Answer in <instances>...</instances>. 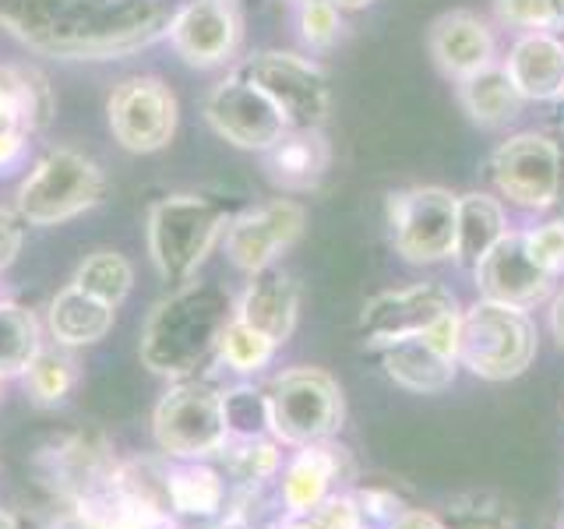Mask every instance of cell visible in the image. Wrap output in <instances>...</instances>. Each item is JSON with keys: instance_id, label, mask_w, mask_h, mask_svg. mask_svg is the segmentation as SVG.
<instances>
[{"instance_id": "38", "label": "cell", "mask_w": 564, "mask_h": 529, "mask_svg": "<svg viewBox=\"0 0 564 529\" xmlns=\"http://www.w3.org/2000/svg\"><path fill=\"white\" fill-rule=\"evenodd\" d=\"M311 519L322 529H360V505L352 498V490H335Z\"/></svg>"}, {"instance_id": "8", "label": "cell", "mask_w": 564, "mask_h": 529, "mask_svg": "<svg viewBox=\"0 0 564 529\" xmlns=\"http://www.w3.org/2000/svg\"><path fill=\"white\" fill-rule=\"evenodd\" d=\"M152 431L159 449L176 458H208L219 455L229 441L223 417V392L202 381H181L159 399Z\"/></svg>"}, {"instance_id": "12", "label": "cell", "mask_w": 564, "mask_h": 529, "mask_svg": "<svg viewBox=\"0 0 564 529\" xmlns=\"http://www.w3.org/2000/svg\"><path fill=\"white\" fill-rule=\"evenodd\" d=\"M205 120L212 131L226 138L229 145L247 149V152H269L275 141L286 134V120L275 110V102L261 93V88L234 71L223 78L205 99Z\"/></svg>"}, {"instance_id": "43", "label": "cell", "mask_w": 564, "mask_h": 529, "mask_svg": "<svg viewBox=\"0 0 564 529\" xmlns=\"http://www.w3.org/2000/svg\"><path fill=\"white\" fill-rule=\"evenodd\" d=\"M332 4L339 8V11H357V8H367L370 0H332Z\"/></svg>"}, {"instance_id": "27", "label": "cell", "mask_w": 564, "mask_h": 529, "mask_svg": "<svg viewBox=\"0 0 564 529\" xmlns=\"http://www.w3.org/2000/svg\"><path fill=\"white\" fill-rule=\"evenodd\" d=\"M223 501H226V484L219 469L194 463L170 473V508L181 511V516L208 519L223 508Z\"/></svg>"}, {"instance_id": "41", "label": "cell", "mask_w": 564, "mask_h": 529, "mask_svg": "<svg viewBox=\"0 0 564 529\" xmlns=\"http://www.w3.org/2000/svg\"><path fill=\"white\" fill-rule=\"evenodd\" d=\"M392 529H448L441 522L434 511H423V508H405L402 516L392 522Z\"/></svg>"}, {"instance_id": "35", "label": "cell", "mask_w": 564, "mask_h": 529, "mask_svg": "<svg viewBox=\"0 0 564 529\" xmlns=\"http://www.w3.org/2000/svg\"><path fill=\"white\" fill-rule=\"evenodd\" d=\"M522 244L529 258H533L546 276L551 279L564 276V219H551L543 226L522 229Z\"/></svg>"}, {"instance_id": "14", "label": "cell", "mask_w": 564, "mask_h": 529, "mask_svg": "<svg viewBox=\"0 0 564 529\" xmlns=\"http://www.w3.org/2000/svg\"><path fill=\"white\" fill-rule=\"evenodd\" d=\"M304 234V208L290 198H275L269 205L247 208L240 216L229 219L223 247L226 258L237 264L240 272H261L275 264V258Z\"/></svg>"}, {"instance_id": "2", "label": "cell", "mask_w": 564, "mask_h": 529, "mask_svg": "<svg viewBox=\"0 0 564 529\" xmlns=\"http://www.w3.org/2000/svg\"><path fill=\"white\" fill-rule=\"evenodd\" d=\"M234 314L237 307L229 293L212 287V282L191 279L149 314L145 332H141V360L155 375L184 378L208 360Z\"/></svg>"}, {"instance_id": "9", "label": "cell", "mask_w": 564, "mask_h": 529, "mask_svg": "<svg viewBox=\"0 0 564 529\" xmlns=\"http://www.w3.org/2000/svg\"><path fill=\"white\" fill-rule=\"evenodd\" d=\"M395 251L413 264L455 258L458 198L445 187H410L388 198Z\"/></svg>"}, {"instance_id": "10", "label": "cell", "mask_w": 564, "mask_h": 529, "mask_svg": "<svg viewBox=\"0 0 564 529\" xmlns=\"http://www.w3.org/2000/svg\"><path fill=\"white\" fill-rule=\"evenodd\" d=\"M490 176L516 208L543 212V208H551L561 194V181H564L561 149L546 134H536V131L516 134L494 152Z\"/></svg>"}, {"instance_id": "17", "label": "cell", "mask_w": 564, "mask_h": 529, "mask_svg": "<svg viewBox=\"0 0 564 529\" xmlns=\"http://www.w3.org/2000/svg\"><path fill=\"white\" fill-rule=\"evenodd\" d=\"M343 476H352V466L346 449L332 445V438L296 449V455L282 469V487H279L286 516H314L339 490Z\"/></svg>"}, {"instance_id": "6", "label": "cell", "mask_w": 564, "mask_h": 529, "mask_svg": "<svg viewBox=\"0 0 564 529\" xmlns=\"http://www.w3.org/2000/svg\"><path fill=\"white\" fill-rule=\"evenodd\" d=\"M269 406L272 438L293 449L335 438L346 417L343 388L322 367H293L279 375L269 392Z\"/></svg>"}, {"instance_id": "11", "label": "cell", "mask_w": 564, "mask_h": 529, "mask_svg": "<svg viewBox=\"0 0 564 529\" xmlns=\"http://www.w3.org/2000/svg\"><path fill=\"white\" fill-rule=\"evenodd\" d=\"M106 117H110V131L120 149L134 155H149L170 145L176 131V96L166 82L152 75L123 78L106 102Z\"/></svg>"}, {"instance_id": "13", "label": "cell", "mask_w": 564, "mask_h": 529, "mask_svg": "<svg viewBox=\"0 0 564 529\" xmlns=\"http://www.w3.org/2000/svg\"><path fill=\"white\" fill-rule=\"evenodd\" d=\"M458 311L455 296L437 287V282H416V287L388 290L378 293L375 300H367V307L360 314V335L367 346H392L399 339L427 332L437 317H445Z\"/></svg>"}, {"instance_id": "31", "label": "cell", "mask_w": 564, "mask_h": 529, "mask_svg": "<svg viewBox=\"0 0 564 529\" xmlns=\"http://www.w3.org/2000/svg\"><path fill=\"white\" fill-rule=\"evenodd\" d=\"M279 346L269 339L264 332L251 328L247 322H240V317L234 314V322H229L219 335V360L229 367V370H237V375H254V370H261L264 364L272 360V353Z\"/></svg>"}, {"instance_id": "3", "label": "cell", "mask_w": 564, "mask_h": 529, "mask_svg": "<svg viewBox=\"0 0 564 529\" xmlns=\"http://www.w3.org/2000/svg\"><path fill=\"white\" fill-rule=\"evenodd\" d=\"M229 208L205 194H170L149 208V258L170 287H184L198 276L202 261L212 255L229 226Z\"/></svg>"}, {"instance_id": "18", "label": "cell", "mask_w": 564, "mask_h": 529, "mask_svg": "<svg viewBox=\"0 0 564 529\" xmlns=\"http://www.w3.org/2000/svg\"><path fill=\"white\" fill-rule=\"evenodd\" d=\"M296 311H300V287L290 272L269 269L251 272V282L237 304V317L251 328L264 332L275 346H282L296 328Z\"/></svg>"}, {"instance_id": "34", "label": "cell", "mask_w": 564, "mask_h": 529, "mask_svg": "<svg viewBox=\"0 0 564 529\" xmlns=\"http://www.w3.org/2000/svg\"><path fill=\"white\" fill-rule=\"evenodd\" d=\"M300 35L311 50H328L343 35V18L332 0H300Z\"/></svg>"}, {"instance_id": "46", "label": "cell", "mask_w": 564, "mask_h": 529, "mask_svg": "<svg viewBox=\"0 0 564 529\" xmlns=\"http://www.w3.org/2000/svg\"><path fill=\"white\" fill-rule=\"evenodd\" d=\"M554 529H564V511H561V516H557V526Z\"/></svg>"}, {"instance_id": "30", "label": "cell", "mask_w": 564, "mask_h": 529, "mask_svg": "<svg viewBox=\"0 0 564 529\" xmlns=\"http://www.w3.org/2000/svg\"><path fill=\"white\" fill-rule=\"evenodd\" d=\"M131 282H134V269L131 261L117 255V251H96L88 255L78 272H75V287L93 293L96 300H102V304H123V296L131 293Z\"/></svg>"}, {"instance_id": "28", "label": "cell", "mask_w": 564, "mask_h": 529, "mask_svg": "<svg viewBox=\"0 0 564 529\" xmlns=\"http://www.w3.org/2000/svg\"><path fill=\"white\" fill-rule=\"evenodd\" d=\"M43 349L40 343V322L22 304L0 300V378L25 375V367Z\"/></svg>"}, {"instance_id": "44", "label": "cell", "mask_w": 564, "mask_h": 529, "mask_svg": "<svg viewBox=\"0 0 564 529\" xmlns=\"http://www.w3.org/2000/svg\"><path fill=\"white\" fill-rule=\"evenodd\" d=\"M0 529H22V526H18V519L11 516V511H0Z\"/></svg>"}, {"instance_id": "15", "label": "cell", "mask_w": 564, "mask_h": 529, "mask_svg": "<svg viewBox=\"0 0 564 529\" xmlns=\"http://www.w3.org/2000/svg\"><path fill=\"white\" fill-rule=\"evenodd\" d=\"M170 43L191 67H219L237 57L243 22L234 0H187L170 22Z\"/></svg>"}, {"instance_id": "33", "label": "cell", "mask_w": 564, "mask_h": 529, "mask_svg": "<svg viewBox=\"0 0 564 529\" xmlns=\"http://www.w3.org/2000/svg\"><path fill=\"white\" fill-rule=\"evenodd\" d=\"M75 364L61 357L57 349H40L35 360L25 367V388L40 402H61L75 388Z\"/></svg>"}, {"instance_id": "40", "label": "cell", "mask_w": 564, "mask_h": 529, "mask_svg": "<svg viewBox=\"0 0 564 529\" xmlns=\"http://www.w3.org/2000/svg\"><path fill=\"white\" fill-rule=\"evenodd\" d=\"M25 219L18 216V212H8L0 208V269H8V264L18 258L22 251V240H25Z\"/></svg>"}, {"instance_id": "25", "label": "cell", "mask_w": 564, "mask_h": 529, "mask_svg": "<svg viewBox=\"0 0 564 529\" xmlns=\"http://www.w3.org/2000/svg\"><path fill=\"white\" fill-rule=\"evenodd\" d=\"M508 234L505 208L490 194H463L458 198V229H455V261L476 269L490 247Z\"/></svg>"}, {"instance_id": "29", "label": "cell", "mask_w": 564, "mask_h": 529, "mask_svg": "<svg viewBox=\"0 0 564 529\" xmlns=\"http://www.w3.org/2000/svg\"><path fill=\"white\" fill-rule=\"evenodd\" d=\"M226 473L243 487H261L282 469V452L275 438H229L219 449Z\"/></svg>"}, {"instance_id": "47", "label": "cell", "mask_w": 564, "mask_h": 529, "mask_svg": "<svg viewBox=\"0 0 564 529\" xmlns=\"http://www.w3.org/2000/svg\"><path fill=\"white\" fill-rule=\"evenodd\" d=\"M466 529H494V526H466Z\"/></svg>"}, {"instance_id": "1", "label": "cell", "mask_w": 564, "mask_h": 529, "mask_svg": "<svg viewBox=\"0 0 564 529\" xmlns=\"http://www.w3.org/2000/svg\"><path fill=\"white\" fill-rule=\"evenodd\" d=\"M170 0H0V29L43 57L113 61L163 40Z\"/></svg>"}, {"instance_id": "21", "label": "cell", "mask_w": 564, "mask_h": 529, "mask_svg": "<svg viewBox=\"0 0 564 529\" xmlns=\"http://www.w3.org/2000/svg\"><path fill=\"white\" fill-rule=\"evenodd\" d=\"M332 149L322 134V128L307 131H286L275 145L264 152V170L269 181L282 191H311L322 184L328 173Z\"/></svg>"}, {"instance_id": "20", "label": "cell", "mask_w": 564, "mask_h": 529, "mask_svg": "<svg viewBox=\"0 0 564 529\" xmlns=\"http://www.w3.org/2000/svg\"><path fill=\"white\" fill-rule=\"evenodd\" d=\"M508 78L522 99L554 102L564 99V43L551 32H525L508 50Z\"/></svg>"}, {"instance_id": "16", "label": "cell", "mask_w": 564, "mask_h": 529, "mask_svg": "<svg viewBox=\"0 0 564 529\" xmlns=\"http://www.w3.org/2000/svg\"><path fill=\"white\" fill-rule=\"evenodd\" d=\"M473 272H476V290H480L484 300L519 311H533L554 293V279L529 258L522 234H505Z\"/></svg>"}, {"instance_id": "24", "label": "cell", "mask_w": 564, "mask_h": 529, "mask_svg": "<svg viewBox=\"0 0 564 529\" xmlns=\"http://www.w3.org/2000/svg\"><path fill=\"white\" fill-rule=\"evenodd\" d=\"M458 102H463L469 120L480 123V128H505V123L516 120L522 110L519 88L511 85L508 71L498 64H490L458 82Z\"/></svg>"}, {"instance_id": "19", "label": "cell", "mask_w": 564, "mask_h": 529, "mask_svg": "<svg viewBox=\"0 0 564 529\" xmlns=\"http://www.w3.org/2000/svg\"><path fill=\"white\" fill-rule=\"evenodd\" d=\"M431 57L448 78L463 82L494 64V35L469 11H448L431 25Z\"/></svg>"}, {"instance_id": "4", "label": "cell", "mask_w": 564, "mask_h": 529, "mask_svg": "<svg viewBox=\"0 0 564 529\" xmlns=\"http://www.w3.org/2000/svg\"><path fill=\"white\" fill-rule=\"evenodd\" d=\"M536 357V328L529 314L494 300H476L458 325V364L484 381H511Z\"/></svg>"}, {"instance_id": "7", "label": "cell", "mask_w": 564, "mask_h": 529, "mask_svg": "<svg viewBox=\"0 0 564 529\" xmlns=\"http://www.w3.org/2000/svg\"><path fill=\"white\" fill-rule=\"evenodd\" d=\"M237 71L251 78L261 93L275 102V110L282 114L290 131H307L325 123L332 93H328L325 71L314 61L296 57V53L269 50V53L247 57Z\"/></svg>"}, {"instance_id": "37", "label": "cell", "mask_w": 564, "mask_h": 529, "mask_svg": "<svg viewBox=\"0 0 564 529\" xmlns=\"http://www.w3.org/2000/svg\"><path fill=\"white\" fill-rule=\"evenodd\" d=\"M352 498H357V505H360V516L378 529H392V522L405 511V501L399 498V494L384 490V487H357L352 490Z\"/></svg>"}, {"instance_id": "23", "label": "cell", "mask_w": 564, "mask_h": 529, "mask_svg": "<svg viewBox=\"0 0 564 529\" xmlns=\"http://www.w3.org/2000/svg\"><path fill=\"white\" fill-rule=\"evenodd\" d=\"M113 314H117V307L102 304V300H96L93 293H85L70 282L67 290H61L57 296H53L46 317H50L53 339H57L61 346H93V343L110 335Z\"/></svg>"}, {"instance_id": "39", "label": "cell", "mask_w": 564, "mask_h": 529, "mask_svg": "<svg viewBox=\"0 0 564 529\" xmlns=\"http://www.w3.org/2000/svg\"><path fill=\"white\" fill-rule=\"evenodd\" d=\"M35 131L29 128V123L22 117H4L0 120V173H8L18 159L25 155V145H29V138Z\"/></svg>"}, {"instance_id": "45", "label": "cell", "mask_w": 564, "mask_h": 529, "mask_svg": "<svg viewBox=\"0 0 564 529\" xmlns=\"http://www.w3.org/2000/svg\"><path fill=\"white\" fill-rule=\"evenodd\" d=\"M554 11H557V22H564V0H554Z\"/></svg>"}, {"instance_id": "42", "label": "cell", "mask_w": 564, "mask_h": 529, "mask_svg": "<svg viewBox=\"0 0 564 529\" xmlns=\"http://www.w3.org/2000/svg\"><path fill=\"white\" fill-rule=\"evenodd\" d=\"M546 322H551V332H554L557 346H564V293H557L551 300V314H546Z\"/></svg>"}, {"instance_id": "22", "label": "cell", "mask_w": 564, "mask_h": 529, "mask_svg": "<svg viewBox=\"0 0 564 529\" xmlns=\"http://www.w3.org/2000/svg\"><path fill=\"white\" fill-rule=\"evenodd\" d=\"M381 364L388 378L416 396H441L445 388H452L458 367L445 353H437L423 335H410V339L381 346Z\"/></svg>"}, {"instance_id": "32", "label": "cell", "mask_w": 564, "mask_h": 529, "mask_svg": "<svg viewBox=\"0 0 564 529\" xmlns=\"http://www.w3.org/2000/svg\"><path fill=\"white\" fill-rule=\"evenodd\" d=\"M223 417L229 438H272L269 396L251 385H237L223 392Z\"/></svg>"}, {"instance_id": "26", "label": "cell", "mask_w": 564, "mask_h": 529, "mask_svg": "<svg viewBox=\"0 0 564 529\" xmlns=\"http://www.w3.org/2000/svg\"><path fill=\"white\" fill-rule=\"evenodd\" d=\"M50 114H53V96L40 71L0 64V120L22 117L32 131H43Z\"/></svg>"}, {"instance_id": "5", "label": "cell", "mask_w": 564, "mask_h": 529, "mask_svg": "<svg viewBox=\"0 0 564 529\" xmlns=\"http://www.w3.org/2000/svg\"><path fill=\"white\" fill-rule=\"evenodd\" d=\"M106 191V176L88 155L53 149L18 187V216L29 226H57L93 208Z\"/></svg>"}, {"instance_id": "36", "label": "cell", "mask_w": 564, "mask_h": 529, "mask_svg": "<svg viewBox=\"0 0 564 529\" xmlns=\"http://www.w3.org/2000/svg\"><path fill=\"white\" fill-rule=\"evenodd\" d=\"M498 8V18L508 25H519V29H554L557 22V11H554V0H494Z\"/></svg>"}]
</instances>
